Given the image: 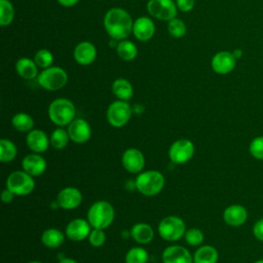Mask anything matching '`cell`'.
Returning <instances> with one entry per match:
<instances>
[{
	"mask_svg": "<svg viewBox=\"0 0 263 263\" xmlns=\"http://www.w3.org/2000/svg\"><path fill=\"white\" fill-rule=\"evenodd\" d=\"M103 25L105 31L112 39L120 41L126 39L133 33L134 21L125 9L112 7L105 13Z\"/></svg>",
	"mask_w": 263,
	"mask_h": 263,
	"instance_id": "obj_1",
	"label": "cell"
},
{
	"mask_svg": "<svg viewBox=\"0 0 263 263\" xmlns=\"http://www.w3.org/2000/svg\"><path fill=\"white\" fill-rule=\"evenodd\" d=\"M86 218L92 228L105 230L113 223L115 211L109 201L97 200L89 206Z\"/></svg>",
	"mask_w": 263,
	"mask_h": 263,
	"instance_id": "obj_2",
	"label": "cell"
},
{
	"mask_svg": "<svg viewBox=\"0 0 263 263\" xmlns=\"http://www.w3.org/2000/svg\"><path fill=\"white\" fill-rule=\"evenodd\" d=\"M75 115L76 108L69 99H55L48 106V117L58 126L69 125L75 119Z\"/></svg>",
	"mask_w": 263,
	"mask_h": 263,
	"instance_id": "obj_3",
	"label": "cell"
},
{
	"mask_svg": "<svg viewBox=\"0 0 263 263\" xmlns=\"http://www.w3.org/2000/svg\"><path fill=\"white\" fill-rule=\"evenodd\" d=\"M136 189L145 196H155L161 192L164 187L163 175L155 170H149L138 174L136 180Z\"/></svg>",
	"mask_w": 263,
	"mask_h": 263,
	"instance_id": "obj_4",
	"label": "cell"
},
{
	"mask_svg": "<svg viewBox=\"0 0 263 263\" xmlns=\"http://www.w3.org/2000/svg\"><path fill=\"white\" fill-rule=\"evenodd\" d=\"M38 84L49 91H55L63 88L68 82L67 72L58 66H51L43 69L37 76Z\"/></svg>",
	"mask_w": 263,
	"mask_h": 263,
	"instance_id": "obj_5",
	"label": "cell"
},
{
	"mask_svg": "<svg viewBox=\"0 0 263 263\" xmlns=\"http://www.w3.org/2000/svg\"><path fill=\"white\" fill-rule=\"evenodd\" d=\"M158 234L167 241H177L181 239L186 232L184 221L178 216H166L158 224Z\"/></svg>",
	"mask_w": 263,
	"mask_h": 263,
	"instance_id": "obj_6",
	"label": "cell"
},
{
	"mask_svg": "<svg viewBox=\"0 0 263 263\" xmlns=\"http://www.w3.org/2000/svg\"><path fill=\"white\" fill-rule=\"evenodd\" d=\"M6 188L16 196H25L33 192L35 181L25 171H14L6 179Z\"/></svg>",
	"mask_w": 263,
	"mask_h": 263,
	"instance_id": "obj_7",
	"label": "cell"
},
{
	"mask_svg": "<svg viewBox=\"0 0 263 263\" xmlns=\"http://www.w3.org/2000/svg\"><path fill=\"white\" fill-rule=\"evenodd\" d=\"M133 114V108L126 101L117 100L112 102L106 112L108 123L113 127H122L125 125Z\"/></svg>",
	"mask_w": 263,
	"mask_h": 263,
	"instance_id": "obj_8",
	"label": "cell"
},
{
	"mask_svg": "<svg viewBox=\"0 0 263 263\" xmlns=\"http://www.w3.org/2000/svg\"><path fill=\"white\" fill-rule=\"evenodd\" d=\"M195 152L194 144L188 139H179L168 148V158L173 163L183 164L188 162Z\"/></svg>",
	"mask_w": 263,
	"mask_h": 263,
	"instance_id": "obj_9",
	"label": "cell"
},
{
	"mask_svg": "<svg viewBox=\"0 0 263 263\" xmlns=\"http://www.w3.org/2000/svg\"><path fill=\"white\" fill-rule=\"evenodd\" d=\"M148 13L160 21H171L177 16V5L174 0H149Z\"/></svg>",
	"mask_w": 263,
	"mask_h": 263,
	"instance_id": "obj_10",
	"label": "cell"
},
{
	"mask_svg": "<svg viewBox=\"0 0 263 263\" xmlns=\"http://www.w3.org/2000/svg\"><path fill=\"white\" fill-rule=\"evenodd\" d=\"M236 59L232 51L221 50L215 53L211 60L212 70L219 75H226L231 73L236 66Z\"/></svg>",
	"mask_w": 263,
	"mask_h": 263,
	"instance_id": "obj_11",
	"label": "cell"
},
{
	"mask_svg": "<svg viewBox=\"0 0 263 263\" xmlns=\"http://www.w3.org/2000/svg\"><path fill=\"white\" fill-rule=\"evenodd\" d=\"M70 140L76 144H84L91 137L89 123L82 118H75L67 127Z\"/></svg>",
	"mask_w": 263,
	"mask_h": 263,
	"instance_id": "obj_12",
	"label": "cell"
},
{
	"mask_svg": "<svg viewBox=\"0 0 263 263\" xmlns=\"http://www.w3.org/2000/svg\"><path fill=\"white\" fill-rule=\"evenodd\" d=\"M121 163L128 173L140 174L145 166V157L141 150L128 148L122 154Z\"/></svg>",
	"mask_w": 263,
	"mask_h": 263,
	"instance_id": "obj_13",
	"label": "cell"
},
{
	"mask_svg": "<svg viewBox=\"0 0 263 263\" xmlns=\"http://www.w3.org/2000/svg\"><path fill=\"white\" fill-rule=\"evenodd\" d=\"M57 201L59 206L63 210H74L81 204L82 193L76 187H65L58 193Z\"/></svg>",
	"mask_w": 263,
	"mask_h": 263,
	"instance_id": "obj_14",
	"label": "cell"
},
{
	"mask_svg": "<svg viewBox=\"0 0 263 263\" xmlns=\"http://www.w3.org/2000/svg\"><path fill=\"white\" fill-rule=\"evenodd\" d=\"M92 228L87 220L76 218L71 220L66 226L65 234L72 241H80L88 237Z\"/></svg>",
	"mask_w": 263,
	"mask_h": 263,
	"instance_id": "obj_15",
	"label": "cell"
},
{
	"mask_svg": "<svg viewBox=\"0 0 263 263\" xmlns=\"http://www.w3.org/2000/svg\"><path fill=\"white\" fill-rule=\"evenodd\" d=\"M249 217L248 210L242 204H230L223 212V220L230 227L242 226Z\"/></svg>",
	"mask_w": 263,
	"mask_h": 263,
	"instance_id": "obj_16",
	"label": "cell"
},
{
	"mask_svg": "<svg viewBox=\"0 0 263 263\" xmlns=\"http://www.w3.org/2000/svg\"><path fill=\"white\" fill-rule=\"evenodd\" d=\"M162 263H193L190 252L179 245H172L164 249L161 255Z\"/></svg>",
	"mask_w": 263,
	"mask_h": 263,
	"instance_id": "obj_17",
	"label": "cell"
},
{
	"mask_svg": "<svg viewBox=\"0 0 263 263\" xmlns=\"http://www.w3.org/2000/svg\"><path fill=\"white\" fill-rule=\"evenodd\" d=\"M47 163L40 153H31L26 155L22 160V168L32 177L42 175L46 170Z\"/></svg>",
	"mask_w": 263,
	"mask_h": 263,
	"instance_id": "obj_18",
	"label": "cell"
},
{
	"mask_svg": "<svg viewBox=\"0 0 263 263\" xmlns=\"http://www.w3.org/2000/svg\"><path fill=\"white\" fill-rule=\"evenodd\" d=\"M73 57L77 64L81 66H88L97 58V48L89 41H81L75 46Z\"/></svg>",
	"mask_w": 263,
	"mask_h": 263,
	"instance_id": "obj_19",
	"label": "cell"
},
{
	"mask_svg": "<svg viewBox=\"0 0 263 263\" xmlns=\"http://www.w3.org/2000/svg\"><path fill=\"white\" fill-rule=\"evenodd\" d=\"M26 143L29 149L35 153H43L48 149L50 141L48 136L41 129L33 128L26 136Z\"/></svg>",
	"mask_w": 263,
	"mask_h": 263,
	"instance_id": "obj_20",
	"label": "cell"
},
{
	"mask_svg": "<svg viewBox=\"0 0 263 263\" xmlns=\"http://www.w3.org/2000/svg\"><path fill=\"white\" fill-rule=\"evenodd\" d=\"M133 34L140 41H148L155 34L154 22L148 16H140L134 22Z\"/></svg>",
	"mask_w": 263,
	"mask_h": 263,
	"instance_id": "obj_21",
	"label": "cell"
},
{
	"mask_svg": "<svg viewBox=\"0 0 263 263\" xmlns=\"http://www.w3.org/2000/svg\"><path fill=\"white\" fill-rule=\"evenodd\" d=\"M129 236L139 245H147L152 241L154 237V230L147 223H136L130 228Z\"/></svg>",
	"mask_w": 263,
	"mask_h": 263,
	"instance_id": "obj_22",
	"label": "cell"
},
{
	"mask_svg": "<svg viewBox=\"0 0 263 263\" xmlns=\"http://www.w3.org/2000/svg\"><path fill=\"white\" fill-rule=\"evenodd\" d=\"M15 71L22 78L26 80H32L34 78H37L39 75L38 73V66L34 62V60H31L30 58H20L15 63Z\"/></svg>",
	"mask_w": 263,
	"mask_h": 263,
	"instance_id": "obj_23",
	"label": "cell"
},
{
	"mask_svg": "<svg viewBox=\"0 0 263 263\" xmlns=\"http://www.w3.org/2000/svg\"><path fill=\"white\" fill-rule=\"evenodd\" d=\"M219 253L217 249L210 245L199 247L193 255V263H217Z\"/></svg>",
	"mask_w": 263,
	"mask_h": 263,
	"instance_id": "obj_24",
	"label": "cell"
},
{
	"mask_svg": "<svg viewBox=\"0 0 263 263\" xmlns=\"http://www.w3.org/2000/svg\"><path fill=\"white\" fill-rule=\"evenodd\" d=\"M112 92L113 95L121 101H128L133 98L134 88L132 83L124 78H118L112 83Z\"/></svg>",
	"mask_w": 263,
	"mask_h": 263,
	"instance_id": "obj_25",
	"label": "cell"
},
{
	"mask_svg": "<svg viewBox=\"0 0 263 263\" xmlns=\"http://www.w3.org/2000/svg\"><path fill=\"white\" fill-rule=\"evenodd\" d=\"M65 233L57 228H47L41 234V242L49 249H57L65 241Z\"/></svg>",
	"mask_w": 263,
	"mask_h": 263,
	"instance_id": "obj_26",
	"label": "cell"
},
{
	"mask_svg": "<svg viewBox=\"0 0 263 263\" xmlns=\"http://www.w3.org/2000/svg\"><path fill=\"white\" fill-rule=\"evenodd\" d=\"M116 52L118 57L126 62L133 61L138 55V48L134 42L127 39L120 40L116 47Z\"/></svg>",
	"mask_w": 263,
	"mask_h": 263,
	"instance_id": "obj_27",
	"label": "cell"
},
{
	"mask_svg": "<svg viewBox=\"0 0 263 263\" xmlns=\"http://www.w3.org/2000/svg\"><path fill=\"white\" fill-rule=\"evenodd\" d=\"M11 124L18 132H30L34 127V119L25 112H18L11 118Z\"/></svg>",
	"mask_w": 263,
	"mask_h": 263,
	"instance_id": "obj_28",
	"label": "cell"
},
{
	"mask_svg": "<svg viewBox=\"0 0 263 263\" xmlns=\"http://www.w3.org/2000/svg\"><path fill=\"white\" fill-rule=\"evenodd\" d=\"M17 154V148L15 144L8 139L0 140V161L8 163L12 161Z\"/></svg>",
	"mask_w": 263,
	"mask_h": 263,
	"instance_id": "obj_29",
	"label": "cell"
},
{
	"mask_svg": "<svg viewBox=\"0 0 263 263\" xmlns=\"http://www.w3.org/2000/svg\"><path fill=\"white\" fill-rule=\"evenodd\" d=\"M70 137L67 132V129L59 126L54 130H52L49 141H50V146L57 150H62L67 147L69 143Z\"/></svg>",
	"mask_w": 263,
	"mask_h": 263,
	"instance_id": "obj_30",
	"label": "cell"
},
{
	"mask_svg": "<svg viewBox=\"0 0 263 263\" xmlns=\"http://www.w3.org/2000/svg\"><path fill=\"white\" fill-rule=\"evenodd\" d=\"M14 18V8L9 0H0V25L9 26Z\"/></svg>",
	"mask_w": 263,
	"mask_h": 263,
	"instance_id": "obj_31",
	"label": "cell"
},
{
	"mask_svg": "<svg viewBox=\"0 0 263 263\" xmlns=\"http://www.w3.org/2000/svg\"><path fill=\"white\" fill-rule=\"evenodd\" d=\"M148 253L142 247L130 248L125 255V263H147Z\"/></svg>",
	"mask_w": 263,
	"mask_h": 263,
	"instance_id": "obj_32",
	"label": "cell"
},
{
	"mask_svg": "<svg viewBox=\"0 0 263 263\" xmlns=\"http://www.w3.org/2000/svg\"><path fill=\"white\" fill-rule=\"evenodd\" d=\"M33 60L36 63V65L38 66V68L46 69V68H49V67L52 66L53 55L48 49L42 48V49H39L35 53Z\"/></svg>",
	"mask_w": 263,
	"mask_h": 263,
	"instance_id": "obj_33",
	"label": "cell"
},
{
	"mask_svg": "<svg viewBox=\"0 0 263 263\" xmlns=\"http://www.w3.org/2000/svg\"><path fill=\"white\" fill-rule=\"evenodd\" d=\"M167 31L172 37L181 38L186 34L187 28H186L185 23L182 20L175 17V18L168 21Z\"/></svg>",
	"mask_w": 263,
	"mask_h": 263,
	"instance_id": "obj_34",
	"label": "cell"
},
{
	"mask_svg": "<svg viewBox=\"0 0 263 263\" xmlns=\"http://www.w3.org/2000/svg\"><path fill=\"white\" fill-rule=\"evenodd\" d=\"M250 155L260 161H263V135L255 137L249 144Z\"/></svg>",
	"mask_w": 263,
	"mask_h": 263,
	"instance_id": "obj_35",
	"label": "cell"
},
{
	"mask_svg": "<svg viewBox=\"0 0 263 263\" xmlns=\"http://www.w3.org/2000/svg\"><path fill=\"white\" fill-rule=\"evenodd\" d=\"M184 237H185V241L192 247L200 246L204 240V234L198 228H190L186 230Z\"/></svg>",
	"mask_w": 263,
	"mask_h": 263,
	"instance_id": "obj_36",
	"label": "cell"
},
{
	"mask_svg": "<svg viewBox=\"0 0 263 263\" xmlns=\"http://www.w3.org/2000/svg\"><path fill=\"white\" fill-rule=\"evenodd\" d=\"M87 238H88L90 246H92L95 248H100L106 241V234H105L104 229L92 228Z\"/></svg>",
	"mask_w": 263,
	"mask_h": 263,
	"instance_id": "obj_37",
	"label": "cell"
},
{
	"mask_svg": "<svg viewBox=\"0 0 263 263\" xmlns=\"http://www.w3.org/2000/svg\"><path fill=\"white\" fill-rule=\"evenodd\" d=\"M253 235L255 238L261 242H263V218L257 220L252 228Z\"/></svg>",
	"mask_w": 263,
	"mask_h": 263,
	"instance_id": "obj_38",
	"label": "cell"
},
{
	"mask_svg": "<svg viewBox=\"0 0 263 263\" xmlns=\"http://www.w3.org/2000/svg\"><path fill=\"white\" fill-rule=\"evenodd\" d=\"M176 5L179 10L182 12H188L193 9L195 5L194 0H176Z\"/></svg>",
	"mask_w": 263,
	"mask_h": 263,
	"instance_id": "obj_39",
	"label": "cell"
},
{
	"mask_svg": "<svg viewBox=\"0 0 263 263\" xmlns=\"http://www.w3.org/2000/svg\"><path fill=\"white\" fill-rule=\"evenodd\" d=\"M14 196H15V195H14L9 189H7V188H5V189L2 191V193H1V199H2V201H3L4 203H10V202L13 200Z\"/></svg>",
	"mask_w": 263,
	"mask_h": 263,
	"instance_id": "obj_40",
	"label": "cell"
},
{
	"mask_svg": "<svg viewBox=\"0 0 263 263\" xmlns=\"http://www.w3.org/2000/svg\"><path fill=\"white\" fill-rule=\"evenodd\" d=\"M57 1L64 7H72L79 2V0H57Z\"/></svg>",
	"mask_w": 263,
	"mask_h": 263,
	"instance_id": "obj_41",
	"label": "cell"
},
{
	"mask_svg": "<svg viewBox=\"0 0 263 263\" xmlns=\"http://www.w3.org/2000/svg\"><path fill=\"white\" fill-rule=\"evenodd\" d=\"M133 113H136V114H141L144 112V106L142 104H135L133 107Z\"/></svg>",
	"mask_w": 263,
	"mask_h": 263,
	"instance_id": "obj_42",
	"label": "cell"
},
{
	"mask_svg": "<svg viewBox=\"0 0 263 263\" xmlns=\"http://www.w3.org/2000/svg\"><path fill=\"white\" fill-rule=\"evenodd\" d=\"M232 53H233V55L235 57L236 60H238V59H240V58L242 57V50L239 49V48H235V49L232 51Z\"/></svg>",
	"mask_w": 263,
	"mask_h": 263,
	"instance_id": "obj_43",
	"label": "cell"
},
{
	"mask_svg": "<svg viewBox=\"0 0 263 263\" xmlns=\"http://www.w3.org/2000/svg\"><path fill=\"white\" fill-rule=\"evenodd\" d=\"M58 263H77L74 259L72 258H69V257H65V258H62L60 259V261Z\"/></svg>",
	"mask_w": 263,
	"mask_h": 263,
	"instance_id": "obj_44",
	"label": "cell"
},
{
	"mask_svg": "<svg viewBox=\"0 0 263 263\" xmlns=\"http://www.w3.org/2000/svg\"><path fill=\"white\" fill-rule=\"evenodd\" d=\"M254 263H263V258H262V259H258V260H256Z\"/></svg>",
	"mask_w": 263,
	"mask_h": 263,
	"instance_id": "obj_45",
	"label": "cell"
},
{
	"mask_svg": "<svg viewBox=\"0 0 263 263\" xmlns=\"http://www.w3.org/2000/svg\"><path fill=\"white\" fill-rule=\"evenodd\" d=\"M28 263H42V262H40V261H30Z\"/></svg>",
	"mask_w": 263,
	"mask_h": 263,
	"instance_id": "obj_46",
	"label": "cell"
}]
</instances>
